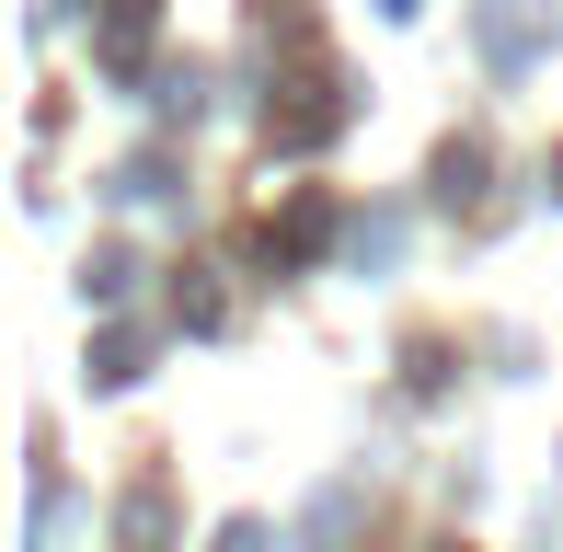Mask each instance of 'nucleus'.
<instances>
[{"mask_svg":"<svg viewBox=\"0 0 563 552\" xmlns=\"http://www.w3.org/2000/svg\"><path fill=\"white\" fill-rule=\"evenodd\" d=\"M219 552H265V530H230V541H219Z\"/></svg>","mask_w":563,"mask_h":552,"instance_id":"1","label":"nucleus"}]
</instances>
